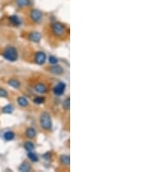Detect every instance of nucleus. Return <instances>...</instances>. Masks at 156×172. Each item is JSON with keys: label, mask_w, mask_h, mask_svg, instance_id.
Here are the masks:
<instances>
[{"label": "nucleus", "mask_w": 156, "mask_h": 172, "mask_svg": "<svg viewBox=\"0 0 156 172\" xmlns=\"http://www.w3.org/2000/svg\"><path fill=\"white\" fill-rule=\"evenodd\" d=\"M39 123L43 130L46 131H50L52 130V119L49 112L43 111L41 113L40 117H39Z\"/></svg>", "instance_id": "obj_1"}, {"label": "nucleus", "mask_w": 156, "mask_h": 172, "mask_svg": "<svg viewBox=\"0 0 156 172\" xmlns=\"http://www.w3.org/2000/svg\"><path fill=\"white\" fill-rule=\"evenodd\" d=\"M8 84L10 86V87H12V88H14V89H19L20 88V86H21V84H20V82L17 80V79H10L9 81H8Z\"/></svg>", "instance_id": "obj_12"}, {"label": "nucleus", "mask_w": 156, "mask_h": 172, "mask_svg": "<svg viewBox=\"0 0 156 172\" xmlns=\"http://www.w3.org/2000/svg\"><path fill=\"white\" fill-rule=\"evenodd\" d=\"M24 148L25 149V150L27 152H30V151H33L35 150V145H34V143L32 142H31V141H27V142L24 143Z\"/></svg>", "instance_id": "obj_17"}, {"label": "nucleus", "mask_w": 156, "mask_h": 172, "mask_svg": "<svg viewBox=\"0 0 156 172\" xmlns=\"http://www.w3.org/2000/svg\"><path fill=\"white\" fill-rule=\"evenodd\" d=\"M60 163L63 164V165H66V166H69V164H70V157L69 155H62L60 156Z\"/></svg>", "instance_id": "obj_15"}, {"label": "nucleus", "mask_w": 156, "mask_h": 172, "mask_svg": "<svg viewBox=\"0 0 156 172\" xmlns=\"http://www.w3.org/2000/svg\"><path fill=\"white\" fill-rule=\"evenodd\" d=\"M29 39L33 43H39L42 39V35L38 32H32L29 34Z\"/></svg>", "instance_id": "obj_8"}, {"label": "nucleus", "mask_w": 156, "mask_h": 172, "mask_svg": "<svg viewBox=\"0 0 156 172\" xmlns=\"http://www.w3.org/2000/svg\"><path fill=\"white\" fill-rule=\"evenodd\" d=\"M8 97V92L6 90L3 88H0V98H7Z\"/></svg>", "instance_id": "obj_24"}, {"label": "nucleus", "mask_w": 156, "mask_h": 172, "mask_svg": "<svg viewBox=\"0 0 156 172\" xmlns=\"http://www.w3.org/2000/svg\"><path fill=\"white\" fill-rule=\"evenodd\" d=\"M31 167L30 164H28L27 162H24L19 167H18V171L21 172H28L31 171Z\"/></svg>", "instance_id": "obj_14"}, {"label": "nucleus", "mask_w": 156, "mask_h": 172, "mask_svg": "<svg viewBox=\"0 0 156 172\" xmlns=\"http://www.w3.org/2000/svg\"><path fill=\"white\" fill-rule=\"evenodd\" d=\"M46 59H47V57L43 51H37L35 55V62L39 65H43L45 63Z\"/></svg>", "instance_id": "obj_6"}, {"label": "nucleus", "mask_w": 156, "mask_h": 172, "mask_svg": "<svg viewBox=\"0 0 156 172\" xmlns=\"http://www.w3.org/2000/svg\"><path fill=\"white\" fill-rule=\"evenodd\" d=\"M49 62H50V65H57L58 63V59L55 56H50L49 58Z\"/></svg>", "instance_id": "obj_23"}, {"label": "nucleus", "mask_w": 156, "mask_h": 172, "mask_svg": "<svg viewBox=\"0 0 156 172\" xmlns=\"http://www.w3.org/2000/svg\"><path fill=\"white\" fill-rule=\"evenodd\" d=\"M16 4L20 8H24L31 5V0H16Z\"/></svg>", "instance_id": "obj_13"}, {"label": "nucleus", "mask_w": 156, "mask_h": 172, "mask_svg": "<svg viewBox=\"0 0 156 172\" xmlns=\"http://www.w3.org/2000/svg\"><path fill=\"white\" fill-rule=\"evenodd\" d=\"M17 102L18 103V105H19L20 107H22V108H25V107H27V106L29 105V101H28V99H27L25 97H24V96L18 97Z\"/></svg>", "instance_id": "obj_10"}, {"label": "nucleus", "mask_w": 156, "mask_h": 172, "mask_svg": "<svg viewBox=\"0 0 156 172\" xmlns=\"http://www.w3.org/2000/svg\"><path fill=\"white\" fill-rule=\"evenodd\" d=\"M9 19H10V21L11 22V24H13V25H16V26H18V25H21V19H20L17 16H16V15L10 16V17L9 18Z\"/></svg>", "instance_id": "obj_16"}, {"label": "nucleus", "mask_w": 156, "mask_h": 172, "mask_svg": "<svg viewBox=\"0 0 156 172\" xmlns=\"http://www.w3.org/2000/svg\"><path fill=\"white\" fill-rule=\"evenodd\" d=\"M13 110H14V107L11 104H7L2 109V112L5 114H10L13 112Z\"/></svg>", "instance_id": "obj_18"}, {"label": "nucleus", "mask_w": 156, "mask_h": 172, "mask_svg": "<svg viewBox=\"0 0 156 172\" xmlns=\"http://www.w3.org/2000/svg\"><path fill=\"white\" fill-rule=\"evenodd\" d=\"M3 138L6 141H11L15 138V133L13 131H6L3 134Z\"/></svg>", "instance_id": "obj_19"}, {"label": "nucleus", "mask_w": 156, "mask_h": 172, "mask_svg": "<svg viewBox=\"0 0 156 172\" xmlns=\"http://www.w3.org/2000/svg\"><path fill=\"white\" fill-rule=\"evenodd\" d=\"M28 157H29V159L31 160V162H33V163L38 162V160H39L38 156H37L36 153H34L33 151H30V152H28Z\"/></svg>", "instance_id": "obj_20"}, {"label": "nucleus", "mask_w": 156, "mask_h": 172, "mask_svg": "<svg viewBox=\"0 0 156 172\" xmlns=\"http://www.w3.org/2000/svg\"><path fill=\"white\" fill-rule=\"evenodd\" d=\"M25 136L30 139H32L34 138L36 136V131L34 128L32 127H29L26 129V131H25Z\"/></svg>", "instance_id": "obj_11"}, {"label": "nucleus", "mask_w": 156, "mask_h": 172, "mask_svg": "<svg viewBox=\"0 0 156 172\" xmlns=\"http://www.w3.org/2000/svg\"><path fill=\"white\" fill-rule=\"evenodd\" d=\"M62 106L65 110H69V107H70V98L68 97L66 98V99L63 101V103H62Z\"/></svg>", "instance_id": "obj_21"}, {"label": "nucleus", "mask_w": 156, "mask_h": 172, "mask_svg": "<svg viewBox=\"0 0 156 172\" xmlns=\"http://www.w3.org/2000/svg\"><path fill=\"white\" fill-rule=\"evenodd\" d=\"M34 89H35V91H36L37 93H39V94H44V93H46L47 91H48L47 86H46L44 84H43V83H38V84H36L35 85Z\"/></svg>", "instance_id": "obj_7"}, {"label": "nucleus", "mask_w": 156, "mask_h": 172, "mask_svg": "<svg viewBox=\"0 0 156 172\" xmlns=\"http://www.w3.org/2000/svg\"><path fill=\"white\" fill-rule=\"evenodd\" d=\"M45 98L43 97H36V98H34V103L36 104H42L44 103Z\"/></svg>", "instance_id": "obj_22"}, {"label": "nucleus", "mask_w": 156, "mask_h": 172, "mask_svg": "<svg viewBox=\"0 0 156 172\" xmlns=\"http://www.w3.org/2000/svg\"><path fill=\"white\" fill-rule=\"evenodd\" d=\"M50 71L54 74V75H62L64 72V70L61 65H53V66H51L50 68Z\"/></svg>", "instance_id": "obj_9"}, {"label": "nucleus", "mask_w": 156, "mask_h": 172, "mask_svg": "<svg viewBox=\"0 0 156 172\" xmlns=\"http://www.w3.org/2000/svg\"><path fill=\"white\" fill-rule=\"evenodd\" d=\"M3 58L10 61V62H15L17 60V58H18V54H17V51L15 47L13 46H9L7 47L3 52Z\"/></svg>", "instance_id": "obj_2"}, {"label": "nucleus", "mask_w": 156, "mask_h": 172, "mask_svg": "<svg viewBox=\"0 0 156 172\" xmlns=\"http://www.w3.org/2000/svg\"><path fill=\"white\" fill-rule=\"evenodd\" d=\"M51 28H52L53 34L55 35L56 37H62V36H64L65 33H66V28H65V26L62 24L59 23V22L53 23Z\"/></svg>", "instance_id": "obj_3"}, {"label": "nucleus", "mask_w": 156, "mask_h": 172, "mask_svg": "<svg viewBox=\"0 0 156 172\" xmlns=\"http://www.w3.org/2000/svg\"><path fill=\"white\" fill-rule=\"evenodd\" d=\"M30 16H31V19L34 23H39L43 19V12L36 9L31 11Z\"/></svg>", "instance_id": "obj_4"}, {"label": "nucleus", "mask_w": 156, "mask_h": 172, "mask_svg": "<svg viewBox=\"0 0 156 172\" xmlns=\"http://www.w3.org/2000/svg\"><path fill=\"white\" fill-rule=\"evenodd\" d=\"M66 90V84L60 82L53 88V93L56 96H62Z\"/></svg>", "instance_id": "obj_5"}]
</instances>
